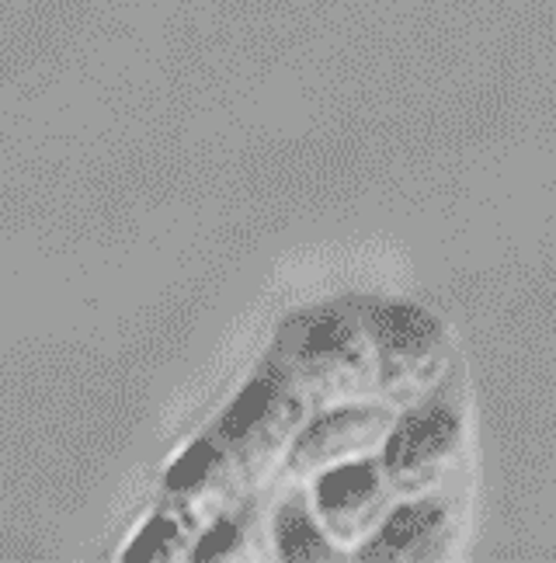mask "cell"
Listing matches in <instances>:
<instances>
[{
    "mask_svg": "<svg viewBox=\"0 0 556 563\" xmlns=\"http://www.w3.org/2000/svg\"><path fill=\"white\" fill-rule=\"evenodd\" d=\"M442 529H445V511L421 497L414 505H403V508L390 511L379 536L372 539L376 547H387V550H379L376 556H390V560L393 556H421L427 543H435Z\"/></svg>",
    "mask_w": 556,
    "mask_h": 563,
    "instance_id": "5b68a950",
    "label": "cell"
},
{
    "mask_svg": "<svg viewBox=\"0 0 556 563\" xmlns=\"http://www.w3.org/2000/svg\"><path fill=\"white\" fill-rule=\"evenodd\" d=\"M382 431V415L366 407H341L331 410L316 424L307 428L303 445L296 452V463L307 470H327L334 463L358 460V452L372 445Z\"/></svg>",
    "mask_w": 556,
    "mask_h": 563,
    "instance_id": "277c9868",
    "label": "cell"
},
{
    "mask_svg": "<svg viewBox=\"0 0 556 563\" xmlns=\"http://www.w3.org/2000/svg\"><path fill=\"white\" fill-rule=\"evenodd\" d=\"M376 352V376L382 383H421V376L432 369V355L438 352V328L432 317L418 310H390L382 317L379 331L372 338Z\"/></svg>",
    "mask_w": 556,
    "mask_h": 563,
    "instance_id": "3957f363",
    "label": "cell"
},
{
    "mask_svg": "<svg viewBox=\"0 0 556 563\" xmlns=\"http://www.w3.org/2000/svg\"><path fill=\"white\" fill-rule=\"evenodd\" d=\"M459 439V421L453 407L445 404H418L411 415H403L387 439V452H382V473L393 490L414 494L427 490L438 473L448 466Z\"/></svg>",
    "mask_w": 556,
    "mask_h": 563,
    "instance_id": "6da1fadb",
    "label": "cell"
},
{
    "mask_svg": "<svg viewBox=\"0 0 556 563\" xmlns=\"http://www.w3.org/2000/svg\"><path fill=\"white\" fill-rule=\"evenodd\" d=\"M387 484L379 470L366 460H348L320 470L316 487H310V505L331 536L358 539L372 526L382 522V501H387Z\"/></svg>",
    "mask_w": 556,
    "mask_h": 563,
    "instance_id": "7a4b0ae2",
    "label": "cell"
}]
</instances>
